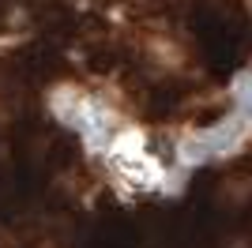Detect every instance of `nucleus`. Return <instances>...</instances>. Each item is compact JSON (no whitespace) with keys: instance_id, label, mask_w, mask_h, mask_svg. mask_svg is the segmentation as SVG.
Returning <instances> with one entry per match:
<instances>
[{"instance_id":"nucleus-2","label":"nucleus","mask_w":252,"mask_h":248,"mask_svg":"<svg viewBox=\"0 0 252 248\" xmlns=\"http://www.w3.org/2000/svg\"><path fill=\"white\" fill-rule=\"evenodd\" d=\"M233 98H237V113L252 117V68L233 83Z\"/></svg>"},{"instance_id":"nucleus-1","label":"nucleus","mask_w":252,"mask_h":248,"mask_svg":"<svg viewBox=\"0 0 252 248\" xmlns=\"http://www.w3.org/2000/svg\"><path fill=\"white\" fill-rule=\"evenodd\" d=\"M245 121H249L245 113H233L230 121H222L219 128H211V132L196 135V139L185 147V158H189V162H207V158H215V155H226V151L241 139Z\"/></svg>"}]
</instances>
